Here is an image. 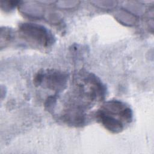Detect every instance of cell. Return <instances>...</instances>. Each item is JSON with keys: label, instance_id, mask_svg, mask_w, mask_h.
Wrapping results in <instances>:
<instances>
[{"label": "cell", "instance_id": "1", "mask_svg": "<svg viewBox=\"0 0 154 154\" xmlns=\"http://www.w3.org/2000/svg\"><path fill=\"white\" fill-rule=\"evenodd\" d=\"M69 91L61 119L67 124L78 126L84 124L86 111L104 99L106 90L97 76L80 70L72 78Z\"/></svg>", "mask_w": 154, "mask_h": 154}, {"label": "cell", "instance_id": "2", "mask_svg": "<svg viewBox=\"0 0 154 154\" xmlns=\"http://www.w3.org/2000/svg\"><path fill=\"white\" fill-rule=\"evenodd\" d=\"M96 120L113 134L121 132L132 121L133 112L126 103L119 100L103 102L95 114Z\"/></svg>", "mask_w": 154, "mask_h": 154}, {"label": "cell", "instance_id": "3", "mask_svg": "<svg viewBox=\"0 0 154 154\" xmlns=\"http://www.w3.org/2000/svg\"><path fill=\"white\" fill-rule=\"evenodd\" d=\"M17 32L21 38L38 48H49L55 40L54 35L47 28L35 23H20L18 25Z\"/></svg>", "mask_w": 154, "mask_h": 154}, {"label": "cell", "instance_id": "4", "mask_svg": "<svg viewBox=\"0 0 154 154\" xmlns=\"http://www.w3.org/2000/svg\"><path fill=\"white\" fill-rule=\"evenodd\" d=\"M68 75L57 70H47L39 71L34 78L35 86L43 85L48 88L57 92L64 90L68 81Z\"/></svg>", "mask_w": 154, "mask_h": 154}]
</instances>
